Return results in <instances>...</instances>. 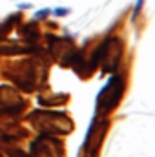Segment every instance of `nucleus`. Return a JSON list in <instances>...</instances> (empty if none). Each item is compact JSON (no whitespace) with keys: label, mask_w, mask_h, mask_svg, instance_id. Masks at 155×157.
I'll list each match as a JSON object with an SVG mask.
<instances>
[{"label":"nucleus","mask_w":155,"mask_h":157,"mask_svg":"<svg viewBox=\"0 0 155 157\" xmlns=\"http://www.w3.org/2000/svg\"><path fill=\"white\" fill-rule=\"evenodd\" d=\"M106 128H108V122L104 121V122H102V126H100V132H99V139H95V148H97V144L100 143V135L106 132ZM95 137H97V135H95ZM91 141H93V132H91V128H89V132H88V137H86V144H88V143H91Z\"/></svg>","instance_id":"obj_2"},{"label":"nucleus","mask_w":155,"mask_h":157,"mask_svg":"<svg viewBox=\"0 0 155 157\" xmlns=\"http://www.w3.org/2000/svg\"><path fill=\"white\" fill-rule=\"evenodd\" d=\"M122 90H124L122 77H113L108 82L106 88L100 90V93L97 97V104H99V112L100 113H106V112H110V110L115 108L117 102L122 97Z\"/></svg>","instance_id":"obj_1"},{"label":"nucleus","mask_w":155,"mask_h":157,"mask_svg":"<svg viewBox=\"0 0 155 157\" xmlns=\"http://www.w3.org/2000/svg\"><path fill=\"white\" fill-rule=\"evenodd\" d=\"M142 7V0H137V6H135V17H137V13H139V9ZM133 17V18H135Z\"/></svg>","instance_id":"obj_5"},{"label":"nucleus","mask_w":155,"mask_h":157,"mask_svg":"<svg viewBox=\"0 0 155 157\" xmlns=\"http://www.w3.org/2000/svg\"><path fill=\"white\" fill-rule=\"evenodd\" d=\"M53 15H57V17H62V15H68L70 13V9H55V11H51Z\"/></svg>","instance_id":"obj_4"},{"label":"nucleus","mask_w":155,"mask_h":157,"mask_svg":"<svg viewBox=\"0 0 155 157\" xmlns=\"http://www.w3.org/2000/svg\"><path fill=\"white\" fill-rule=\"evenodd\" d=\"M47 15H51V9H42V11L35 13V18H46Z\"/></svg>","instance_id":"obj_3"}]
</instances>
